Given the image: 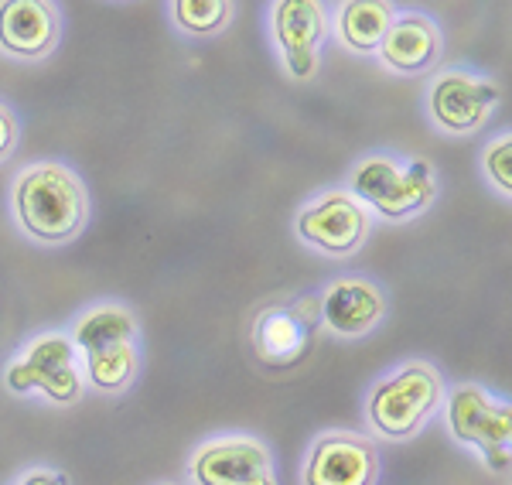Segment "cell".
Masks as SVG:
<instances>
[{"label": "cell", "instance_id": "cell-1", "mask_svg": "<svg viewBox=\"0 0 512 485\" xmlns=\"http://www.w3.org/2000/svg\"><path fill=\"white\" fill-rule=\"evenodd\" d=\"M14 223L31 243L65 246L89 226L93 202L82 178L62 161H38L24 168L11 185Z\"/></svg>", "mask_w": 512, "mask_h": 485}, {"label": "cell", "instance_id": "cell-2", "mask_svg": "<svg viewBox=\"0 0 512 485\" xmlns=\"http://www.w3.org/2000/svg\"><path fill=\"white\" fill-rule=\"evenodd\" d=\"M448 383L431 359H407L369 386L362 400L369 438L407 445L441 414Z\"/></svg>", "mask_w": 512, "mask_h": 485}, {"label": "cell", "instance_id": "cell-3", "mask_svg": "<svg viewBox=\"0 0 512 485\" xmlns=\"http://www.w3.org/2000/svg\"><path fill=\"white\" fill-rule=\"evenodd\" d=\"M355 202L369 209L386 223H407L427 212L437 199V175L427 158L400 161L393 154H366L349 175V188Z\"/></svg>", "mask_w": 512, "mask_h": 485}, {"label": "cell", "instance_id": "cell-4", "mask_svg": "<svg viewBox=\"0 0 512 485\" xmlns=\"http://www.w3.org/2000/svg\"><path fill=\"white\" fill-rule=\"evenodd\" d=\"M444 424L461 448H472L492 475H509L512 465V407L482 383L448 386Z\"/></svg>", "mask_w": 512, "mask_h": 485}, {"label": "cell", "instance_id": "cell-5", "mask_svg": "<svg viewBox=\"0 0 512 485\" xmlns=\"http://www.w3.org/2000/svg\"><path fill=\"white\" fill-rule=\"evenodd\" d=\"M4 386L14 397L41 393L52 407H76L86 397L79 352L65 332H45L21 345V352L4 366Z\"/></svg>", "mask_w": 512, "mask_h": 485}, {"label": "cell", "instance_id": "cell-6", "mask_svg": "<svg viewBox=\"0 0 512 485\" xmlns=\"http://www.w3.org/2000/svg\"><path fill=\"white\" fill-rule=\"evenodd\" d=\"M321 332V301L318 294H297L291 301L267 304L253 315L250 349L256 366L270 373L297 369L311 356Z\"/></svg>", "mask_w": 512, "mask_h": 485}, {"label": "cell", "instance_id": "cell-7", "mask_svg": "<svg viewBox=\"0 0 512 485\" xmlns=\"http://www.w3.org/2000/svg\"><path fill=\"white\" fill-rule=\"evenodd\" d=\"M192 485H280L274 451L246 431L205 438L188 458Z\"/></svg>", "mask_w": 512, "mask_h": 485}, {"label": "cell", "instance_id": "cell-8", "mask_svg": "<svg viewBox=\"0 0 512 485\" xmlns=\"http://www.w3.org/2000/svg\"><path fill=\"white\" fill-rule=\"evenodd\" d=\"M297 240L325 257L345 260L362 250L373 229V216L362 202H355L345 188L315 195L294 219Z\"/></svg>", "mask_w": 512, "mask_h": 485}, {"label": "cell", "instance_id": "cell-9", "mask_svg": "<svg viewBox=\"0 0 512 485\" xmlns=\"http://www.w3.org/2000/svg\"><path fill=\"white\" fill-rule=\"evenodd\" d=\"M383 455L366 431L332 427L315 434L301 462V485H379Z\"/></svg>", "mask_w": 512, "mask_h": 485}, {"label": "cell", "instance_id": "cell-10", "mask_svg": "<svg viewBox=\"0 0 512 485\" xmlns=\"http://www.w3.org/2000/svg\"><path fill=\"white\" fill-rule=\"evenodd\" d=\"M502 89L472 69H444L427 86V117L451 137L478 134L489 123Z\"/></svg>", "mask_w": 512, "mask_h": 485}, {"label": "cell", "instance_id": "cell-11", "mask_svg": "<svg viewBox=\"0 0 512 485\" xmlns=\"http://www.w3.org/2000/svg\"><path fill=\"white\" fill-rule=\"evenodd\" d=\"M270 31H274L277 55L287 76L308 82L318 76L321 45L328 35V11L318 0H277L270 7Z\"/></svg>", "mask_w": 512, "mask_h": 485}, {"label": "cell", "instance_id": "cell-12", "mask_svg": "<svg viewBox=\"0 0 512 485\" xmlns=\"http://www.w3.org/2000/svg\"><path fill=\"white\" fill-rule=\"evenodd\" d=\"M321 301V328L335 339H366L383 325L390 298L369 277H338L318 294Z\"/></svg>", "mask_w": 512, "mask_h": 485}, {"label": "cell", "instance_id": "cell-13", "mask_svg": "<svg viewBox=\"0 0 512 485\" xmlns=\"http://www.w3.org/2000/svg\"><path fill=\"white\" fill-rule=\"evenodd\" d=\"M62 11L48 0H0V52L41 62L59 48Z\"/></svg>", "mask_w": 512, "mask_h": 485}, {"label": "cell", "instance_id": "cell-14", "mask_svg": "<svg viewBox=\"0 0 512 485\" xmlns=\"http://www.w3.org/2000/svg\"><path fill=\"white\" fill-rule=\"evenodd\" d=\"M441 48H444V38L434 18L407 11L393 18L376 55L386 69L396 72V76H420V72L434 69L437 59H441Z\"/></svg>", "mask_w": 512, "mask_h": 485}, {"label": "cell", "instance_id": "cell-15", "mask_svg": "<svg viewBox=\"0 0 512 485\" xmlns=\"http://www.w3.org/2000/svg\"><path fill=\"white\" fill-rule=\"evenodd\" d=\"M396 14L386 0H345L335 11V35L355 55H376Z\"/></svg>", "mask_w": 512, "mask_h": 485}, {"label": "cell", "instance_id": "cell-16", "mask_svg": "<svg viewBox=\"0 0 512 485\" xmlns=\"http://www.w3.org/2000/svg\"><path fill=\"white\" fill-rule=\"evenodd\" d=\"M140 363H144L140 342L103 345V349L79 356L86 390H96V393H103V397H120V393H127L137 380Z\"/></svg>", "mask_w": 512, "mask_h": 485}, {"label": "cell", "instance_id": "cell-17", "mask_svg": "<svg viewBox=\"0 0 512 485\" xmlns=\"http://www.w3.org/2000/svg\"><path fill=\"white\" fill-rule=\"evenodd\" d=\"M69 339L76 345L79 356H86V352H96V349H103V345L140 342V325L127 304L103 301V304H96V308L82 311L76 318V325H72Z\"/></svg>", "mask_w": 512, "mask_h": 485}, {"label": "cell", "instance_id": "cell-18", "mask_svg": "<svg viewBox=\"0 0 512 485\" xmlns=\"http://www.w3.org/2000/svg\"><path fill=\"white\" fill-rule=\"evenodd\" d=\"M168 14H171V24H175L178 31H185V35L212 38L229 28V21H233V14H236V4H229V0H175V4L168 7Z\"/></svg>", "mask_w": 512, "mask_h": 485}, {"label": "cell", "instance_id": "cell-19", "mask_svg": "<svg viewBox=\"0 0 512 485\" xmlns=\"http://www.w3.org/2000/svg\"><path fill=\"white\" fill-rule=\"evenodd\" d=\"M482 175L489 178V185L495 192H502L506 199H512V134H499L489 147L482 151Z\"/></svg>", "mask_w": 512, "mask_h": 485}, {"label": "cell", "instance_id": "cell-20", "mask_svg": "<svg viewBox=\"0 0 512 485\" xmlns=\"http://www.w3.org/2000/svg\"><path fill=\"white\" fill-rule=\"evenodd\" d=\"M18 134H21V123L14 117V110L7 103H0V161H7L14 154Z\"/></svg>", "mask_w": 512, "mask_h": 485}, {"label": "cell", "instance_id": "cell-21", "mask_svg": "<svg viewBox=\"0 0 512 485\" xmlns=\"http://www.w3.org/2000/svg\"><path fill=\"white\" fill-rule=\"evenodd\" d=\"M14 485H72L69 475L59 472V468H48V465H35L28 472H21Z\"/></svg>", "mask_w": 512, "mask_h": 485}, {"label": "cell", "instance_id": "cell-22", "mask_svg": "<svg viewBox=\"0 0 512 485\" xmlns=\"http://www.w3.org/2000/svg\"><path fill=\"white\" fill-rule=\"evenodd\" d=\"M161 485H178V482H161Z\"/></svg>", "mask_w": 512, "mask_h": 485}]
</instances>
